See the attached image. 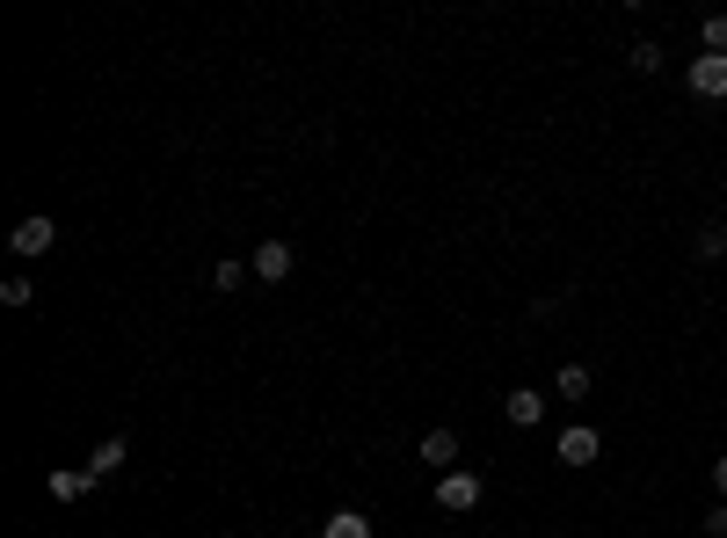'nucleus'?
<instances>
[{"label": "nucleus", "mask_w": 727, "mask_h": 538, "mask_svg": "<svg viewBox=\"0 0 727 538\" xmlns=\"http://www.w3.org/2000/svg\"><path fill=\"white\" fill-rule=\"evenodd\" d=\"M481 495H487L481 473H465V466H459V473H437V510H445V517H465V510H481Z\"/></svg>", "instance_id": "1"}, {"label": "nucleus", "mask_w": 727, "mask_h": 538, "mask_svg": "<svg viewBox=\"0 0 727 538\" xmlns=\"http://www.w3.org/2000/svg\"><path fill=\"white\" fill-rule=\"evenodd\" d=\"M51 240H59V226L44 219V211H30V219H15V233H8V248H15L22 262H30V255H51Z\"/></svg>", "instance_id": "2"}, {"label": "nucleus", "mask_w": 727, "mask_h": 538, "mask_svg": "<svg viewBox=\"0 0 727 538\" xmlns=\"http://www.w3.org/2000/svg\"><path fill=\"white\" fill-rule=\"evenodd\" d=\"M684 80H691V95L720 102V95H727V59H720V51H699V59L684 66Z\"/></svg>", "instance_id": "3"}, {"label": "nucleus", "mask_w": 727, "mask_h": 538, "mask_svg": "<svg viewBox=\"0 0 727 538\" xmlns=\"http://www.w3.org/2000/svg\"><path fill=\"white\" fill-rule=\"evenodd\" d=\"M553 451H561V466H597V451H604V437H597L589 422H567V430H561V444H553Z\"/></svg>", "instance_id": "4"}, {"label": "nucleus", "mask_w": 727, "mask_h": 538, "mask_svg": "<svg viewBox=\"0 0 727 538\" xmlns=\"http://www.w3.org/2000/svg\"><path fill=\"white\" fill-rule=\"evenodd\" d=\"M247 270H255V277H263V284H284V277H291V270H299V255H291V240H263Z\"/></svg>", "instance_id": "5"}, {"label": "nucleus", "mask_w": 727, "mask_h": 538, "mask_svg": "<svg viewBox=\"0 0 727 538\" xmlns=\"http://www.w3.org/2000/svg\"><path fill=\"white\" fill-rule=\"evenodd\" d=\"M124 459H131V437H102L95 451H88V466H81V473H88V480H95V488H102V480L117 473Z\"/></svg>", "instance_id": "6"}, {"label": "nucleus", "mask_w": 727, "mask_h": 538, "mask_svg": "<svg viewBox=\"0 0 727 538\" xmlns=\"http://www.w3.org/2000/svg\"><path fill=\"white\" fill-rule=\"evenodd\" d=\"M423 459L437 466V473H459V437H451V430H429V437H423Z\"/></svg>", "instance_id": "7"}, {"label": "nucleus", "mask_w": 727, "mask_h": 538, "mask_svg": "<svg viewBox=\"0 0 727 538\" xmlns=\"http://www.w3.org/2000/svg\"><path fill=\"white\" fill-rule=\"evenodd\" d=\"M509 422H517V430H539V422H545V393L517 386V393H509Z\"/></svg>", "instance_id": "8"}, {"label": "nucleus", "mask_w": 727, "mask_h": 538, "mask_svg": "<svg viewBox=\"0 0 727 538\" xmlns=\"http://www.w3.org/2000/svg\"><path fill=\"white\" fill-rule=\"evenodd\" d=\"M44 488H51V502H81L88 488H95V480H88V473H73V466H59V473H44Z\"/></svg>", "instance_id": "9"}, {"label": "nucleus", "mask_w": 727, "mask_h": 538, "mask_svg": "<svg viewBox=\"0 0 727 538\" xmlns=\"http://www.w3.org/2000/svg\"><path fill=\"white\" fill-rule=\"evenodd\" d=\"M589 386H597V379H589V364H561V371H553V393H561V400H589Z\"/></svg>", "instance_id": "10"}, {"label": "nucleus", "mask_w": 727, "mask_h": 538, "mask_svg": "<svg viewBox=\"0 0 727 538\" xmlns=\"http://www.w3.org/2000/svg\"><path fill=\"white\" fill-rule=\"evenodd\" d=\"M321 538H371V517H364V510H335V517L321 524Z\"/></svg>", "instance_id": "11"}, {"label": "nucleus", "mask_w": 727, "mask_h": 538, "mask_svg": "<svg viewBox=\"0 0 727 538\" xmlns=\"http://www.w3.org/2000/svg\"><path fill=\"white\" fill-rule=\"evenodd\" d=\"M626 59H633V73H662V44H655V37H641V44L626 51Z\"/></svg>", "instance_id": "12"}, {"label": "nucleus", "mask_w": 727, "mask_h": 538, "mask_svg": "<svg viewBox=\"0 0 727 538\" xmlns=\"http://www.w3.org/2000/svg\"><path fill=\"white\" fill-rule=\"evenodd\" d=\"M699 255H706V262H720V255H727V226H720V219L699 226Z\"/></svg>", "instance_id": "13"}, {"label": "nucleus", "mask_w": 727, "mask_h": 538, "mask_svg": "<svg viewBox=\"0 0 727 538\" xmlns=\"http://www.w3.org/2000/svg\"><path fill=\"white\" fill-rule=\"evenodd\" d=\"M30 299H37V284H30V277H8V284H0V306H30Z\"/></svg>", "instance_id": "14"}, {"label": "nucleus", "mask_w": 727, "mask_h": 538, "mask_svg": "<svg viewBox=\"0 0 727 538\" xmlns=\"http://www.w3.org/2000/svg\"><path fill=\"white\" fill-rule=\"evenodd\" d=\"M699 37H706V51H720V59H727V15H706V30H699Z\"/></svg>", "instance_id": "15"}, {"label": "nucleus", "mask_w": 727, "mask_h": 538, "mask_svg": "<svg viewBox=\"0 0 727 538\" xmlns=\"http://www.w3.org/2000/svg\"><path fill=\"white\" fill-rule=\"evenodd\" d=\"M241 277H247L241 262H219V270H211V284H219V291H241Z\"/></svg>", "instance_id": "16"}, {"label": "nucleus", "mask_w": 727, "mask_h": 538, "mask_svg": "<svg viewBox=\"0 0 727 538\" xmlns=\"http://www.w3.org/2000/svg\"><path fill=\"white\" fill-rule=\"evenodd\" d=\"M706 531H713V538H727V502H713V510H706Z\"/></svg>", "instance_id": "17"}, {"label": "nucleus", "mask_w": 727, "mask_h": 538, "mask_svg": "<svg viewBox=\"0 0 727 538\" xmlns=\"http://www.w3.org/2000/svg\"><path fill=\"white\" fill-rule=\"evenodd\" d=\"M713 488H720V502H727V459H713Z\"/></svg>", "instance_id": "18"}, {"label": "nucleus", "mask_w": 727, "mask_h": 538, "mask_svg": "<svg viewBox=\"0 0 727 538\" xmlns=\"http://www.w3.org/2000/svg\"><path fill=\"white\" fill-rule=\"evenodd\" d=\"M393 538H401V531H393Z\"/></svg>", "instance_id": "19"}]
</instances>
